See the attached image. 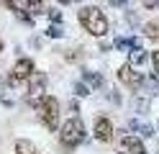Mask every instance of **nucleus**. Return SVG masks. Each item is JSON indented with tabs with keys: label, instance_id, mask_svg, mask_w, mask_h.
Listing matches in <instances>:
<instances>
[{
	"label": "nucleus",
	"instance_id": "obj_8",
	"mask_svg": "<svg viewBox=\"0 0 159 154\" xmlns=\"http://www.w3.org/2000/svg\"><path fill=\"white\" fill-rule=\"evenodd\" d=\"M46 87H49V75L41 72V69H36L34 75L26 80V85H23V100L28 103V100H34L39 95H44Z\"/></svg>",
	"mask_w": 159,
	"mask_h": 154
},
{
	"label": "nucleus",
	"instance_id": "obj_29",
	"mask_svg": "<svg viewBox=\"0 0 159 154\" xmlns=\"http://www.w3.org/2000/svg\"><path fill=\"white\" fill-rule=\"evenodd\" d=\"M126 3H128V0H108L111 8H126Z\"/></svg>",
	"mask_w": 159,
	"mask_h": 154
},
{
	"label": "nucleus",
	"instance_id": "obj_34",
	"mask_svg": "<svg viewBox=\"0 0 159 154\" xmlns=\"http://www.w3.org/2000/svg\"><path fill=\"white\" fill-rule=\"evenodd\" d=\"M157 131H159V121H157Z\"/></svg>",
	"mask_w": 159,
	"mask_h": 154
},
{
	"label": "nucleus",
	"instance_id": "obj_6",
	"mask_svg": "<svg viewBox=\"0 0 159 154\" xmlns=\"http://www.w3.org/2000/svg\"><path fill=\"white\" fill-rule=\"evenodd\" d=\"M90 133L98 144H113L116 139V123L108 113H98L93 118V126H90Z\"/></svg>",
	"mask_w": 159,
	"mask_h": 154
},
{
	"label": "nucleus",
	"instance_id": "obj_5",
	"mask_svg": "<svg viewBox=\"0 0 159 154\" xmlns=\"http://www.w3.org/2000/svg\"><path fill=\"white\" fill-rule=\"evenodd\" d=\"M116 80L118 85L126 87L131 95H144V87H146V75L141 69H134L128 62H123L121 67L116 69Z\"/></svg>",
	"mask_w": 159,
	"mask_h": 154
},
{
	"label": "nucleus",
	"instance_id": "obj_30",
	"mask_svg": "<svg viewBox=\"0 0 159 154\" xmlns=\"http://www.w3.org/2000/svg\"><path fill=\"white\" fill-rule=\"evenodd\" d=\"M31 46H34V49H39V46H41V39L34 36V39H31Z\"/></svg>",
	"mask_w": 159,
	"mask_h": 154
},
{
	"label": "nucleus",
	"instance_id": "obj_15",
	"mask_svg": "<svg viewBox=\"0 0 159 154\" xmlns=\"http://www.w3.org/2000/svg\"><path fill=\"white\" fill-rule=\"evenodd\" d=\"M139 34L146 41H159V21H146V23H141Z\"/></svg>",
	"mask_w": 159,
	"mask_h": 154
},
{
	"label": "nucleus",
	"instance_id": "obj_9",
	"mask_svg": "<svg viewBox=\"0 0 159 154\" xmlns=\"http://www.w3.org/2000/svg\"><path fill=\"white\" fill-rule=\"evenodd\" d=\"M126 131H128V133H134V136H139V139H152V136H154V131H157V126H152V123L141 121L139 116H134V118H128V121H126Z\"/></svg>",
	"mask_w": 159,
	"mask_h": 154
},
{
	"label": "nucleus",
	"instance_id": "obj_28",
	"mask_svg": "<svg viewBox=\"0 0 159 154\" xmlns=\"http://www.w3.org/2000/svg\"><path fill=\"white\" fill-rule=\"evenodd\" d=\"M157 5H159V0H141L144 10H157Z\"/></svg>",
	"mask_w": 159,
	"mask_h": 154
},
{
	"label": "nucleus",
	"instance_id": "obj_4",
	"mask_svg": "<svg viewBox=\"0 0 159 154\" xmlns=\"http://www.w3.org/2000/svg\"><path fill=\"white\" fill-rule=\"evenodd\" d=\"M39 67H36V62L31 59V57H18L16 62H13V67L5 72V85H8V90L11 92H16V90H23V85H26V80L34 75Z\"/></svg>",
	"mask_w": 159,
	"mask_h": 154
},
{
	"label": "nucleus",
	"instance_id": "obj_33",
	"mask_svg": "<svg viewBox=\"0 0 159 154\" xmlns=\"http://www.w3.org/2000/svg\"><path fill=\"white\" fill-rule=\"evenodd\" d=\"M72 3H85V0H72Z\"/></svg>",
	"mask_w": 159,
	"mask_h": 154
},
{
	"label": "nucleus",
	"instance_id": "obj_12",
	"mask_svg": "<svg viewBox=\"0 0 159 154\" xmlns=\"http://www.w3.org/2000/svg\"><path fill=\"white\" fill-rule=\"evenodd\" d=\"M111 44H113V49H116V51H123V54H128V51H131V49H136V46H144L139 36H128V34L116 36Z\"/></svg>",
	"mask_w": 159,
	"mask_h": 154
},
{
	"label": "nucleus",
	"instance_id": "obj_2",
	"mask_svg": "<svg viewBox=\"0 0 159 154\" xmlns=\"http://www.w3.org/2000/svg\"><path fill=\"white\" fill-rule=\"evenodd\" d=\"M57 139H59V147L69 154V152L85 147V144L90 141V131H87L85 121L80 118V116H69V118H64L62 123H59Z\"/></svg>",
	"mask_w": 159,
	"mask_h": 154
},
{
	"label": "nucleus",
	"instance_id": "obj_19",
	"mask_svg": "<svg viewBox=\"0 0 159 154\" xmlns=\"http://www.w3.org/2000/svg\"><path fill=\"white\" fill-rule=\"evenodd\" d=\"M64 26H57V23H49L44 31H41V36L44 39H54V41H59V39H64Z\"/></svg>",
	"mask_w": 159,
	"mask_h": 154
},
{
	"label": "nucleus",
	"instance_id": "obj_25",
	"mask_svg": "<svg viewBox=\"0 0 159 154\" xmlns=\"http://www.w3.org/2000/svg\"><path fill=\"white\" fill-rule=\"evenodd\" d=\"M0 5H5V10H11L13 16L18 13V3H16V0H0Z\"/></svg>",
	"mask_w": 159,
	"mask_h": 154
},
{
	"label": "nucleus",
	"instance_id": "obj_18",
	"mask_svg": "<svg viewBox=\"0 0 159 154\" xmlns=\"http://www.w3.org/2000/svg\"><path fill=\"white\" fill-rule=\"evenodd\" d=\"M62 57H64L67 64H77V62H82V59H85V49H82V46L67 49V51H62Z\"/></svg>",
	"mask_w": 159,
	"mask_h": 154
},
{
	"label": "nucleus",
	"instance_id": "obj_10",
	"mask_svg": "<svg viewBox=\"0 0 159 154\" xmlns=\"http://www.w3.org/2000/svg\"><path fill=\"white\" fill-rule=\"evenodd\" d=\"M80 80H82L93 92H95V90H105V77H103V72H98V69L82 67V69H80Z\"/></svg>",
	"mask_w": 159,
	"mask_h": 154
},
{
	"label": "nucleus",
	"instance_id": "obj_35",
	"mask_svg": "<svg viewBox=\"0 0 159 154\" xmlns=\"http://www.w3.org/2000/svg\"><path fill=\"white\" fill-rule=\"evenodd\" d=\"M157 10H159V5H157Z\"/></svg>",
	"mask_w": 159,
	"mask_h": 154
},
{
	"label": "nucleus",
	"instance_id": "obj_32",
	"mask_svg": "<svg viewBox=\"0 0 159 154\" xmlns=\"http://www.w3.org/2000/svg\"><path fill=\"white\" fill-rule=\"evenodd\" d=\"M3 51H5V41L0 39V57H3Z\"/></svg>",
	"mask_w": 159,
	"mask_h": 154
},
{
	"label": "nucleus",
	"instance_id": "obj_26",
	"mask_svg": "<svg viewBox=\"0 0 159 154\" xmlns=\"http://www.w3.org/2000/svg\"><path fill=\"white\" fill-rule=\"evenodd\" d=\"M8 92H11V90H8V85H5V77L0 75V103H3V100L8 98Z\"/></svg>",
	"mask_w": 159,
	"mask_h": 154
},
{
	"label": "nucleus",
	"instance_id": "obj_27",
	"mask_svg": "<svg viewBox=\"0 0 159 154\" xmlns=\"http://www.w3.org/2000/svg\"><path fill=\"white\" fill-rule=\"evenodd\" d=\"M67 108L72 110V116H80V100L75 98V100H67Z\"/></svg>",
	"mask_w": 159,
	"mask_h": 154
},
{
	"label": "nucleus",
	"instance_id": "obj_13",
	"mask_svg": "<svg viewBox=\"0 0 159 154\" xmlns=\"http://www.w3.org/2000/svg\"><path fill=\"white\" fill-rule=\"evenodd\" d=\"M16 3H18L21 10H26V13L34 16V18L44 16V10H46V3H44V0H16Z\"/></svg>",
	"mask_w": 159,
	"mask_h": 154
},
{
	"label": "nucleus",
	"instance_id": "obj_1",
	"mask_svg": "<svg viewBox=\"0 0 159 154\" xmlns=\"http://www.w3.org/2000/svg\"><path fill=\"white\" fill-rule=\"evenodd\" d=\"M26 105L36 113L39 123H41L49 133H57V131H59V123H62V100H59L57 95L44 92V95L28 100Z\"/></svg>",
	"mask_w": 159,
	"mask_h": 154
},
{
	"label": "nucleus",
	"instance_id": "obj_24",
	"mask_svg": "<svg viewBox=\"0 0 159 154\" xmlns=\"http://www.w3.org/2000/svg\"><path fill=\"white\" fill-rule=\"evenodd\" d=\"M98 49H100L103 54H108V51H113V44H111V41H105V39H98Z\"/></svg>",
	"mask_w": 159,
	"mask_h": 154
},
{
	"label": "nucleus",
	"instance_id": "obj_31",
	"mask_svg": "<svg viewBox=\"0 0 159 154\" xmlns=\"http://www.w3.org/2000/svg\"><path fill=\"white\" fill-rule=\"evenodd\" d=\"M69 3H72V0H54V5H59V8H62V5H69Z\"/></svg>",
	"mask_w": 159,
	"mask_h": 154
},
{
	"label": "nucleus",
	"instance_id": "obj_36",
	"mask_svg": "<svg viewBox=\"0 0 159 154\" xmlns=\"http://www.w3.org/2000/svg\"><path fill=\"white\" fill-rule=\"evenodd\" d=\"M157 154H159V152H157Z\"/></svg>",
	"mask_w": 159,
	"mask_h": 154
},
{
	"label": "nucleus",
	"instance_id": "obj_20",
	"mask_svg": "<svg viewBox=\"0 0 159 154\" xmlns=\"http://www.w3.org/2000/svg\"><path fill=\"white\" fill-rule=\"evenodd\" d=\"M72 92H75V98H77V100H85V98H90V95H93V90L87 87L82 80H75V82H72Z\"/></svg>",
	"mask_w": 159,
	"mask_h": 154
},
{
	"label": "nucleus",
	"instance_id": "obj_14",
	"mask_svg": "<svg viewBox=\"0 0 159 154\" xmlns=\"http://www.w3.org/2000/svg\"><path fill=\"white\" fill-rule=\"evenodd\" d=\"M13 154H44V152L31 139H16L13 141Z\"/></svg>",
	"mask_w": 159,
	"mask_h": 154
},
{
	"label": "nucleus",
	"instance_id": "obj_22",
	"mask_svg": "<svg viewBox=\"0 0 159 154\" xmlns=\"http://www.w3.org/2000/svg\"><path fill=\"white\" fill-rule=\"evenodd\" d=\"M126 23L134 26V28H141V18H139L136 10H126Z\"/></svg>",
	"mask_w": 159,
	"mask_h": 154
},
{
	"label": "nucleus",
	"instance_id": "obj_3",
	"mask_svg": "<svg viewBox=\"0 0 159 154\" xmlns=\"http://www.w3.org/2000/svg\"><path fill=\"white\" fill-rule=\"evenodd\" d=\"M77 23L93 39H105L111 34V21H108L105 10L100 5H80L77 10Z\"/></svg>",
	"mask_w": 159,
	"mask_h": 154
},
{
	"label": "nucleus",
	"instance_id": "obj_23",
	"mask_svg": "<svg viewBox=\"0 0 159 154\" xmlns=\"http://www.w3.org/2000/svg\"><path fill=\"white\" fill-rule=\"evenodd\" d=\"M149 64H152L154 75L159 77V49H152V54H149Z\"/></svg>",
	"mask_w": 159,
	"mask_h": 154
},
{
	"label": "nucleus",
	"instance_id": "obj_16",
	"mask_svg": "<svg viewBox=\"0 0 159 154\" xmlns=\"http://www.w3.org/2000/svg\"><path fill=\"white\" fill-rule=\"evenodd\" d=\"M44 16H46V21H49V23L64 26V10L59 8V5H46V10H44Z\"/></svg>",
	"mask_w": 159,
	"mask_h": 154
},
{
	"label": "nucleus",
	"instance_id": "obj_21",
	"mask_svg": "<svg viewBox=\"0 0 159 154\" xmlns=\"http://www.w3.org/2000/svg\"><path fill=\"white\" fill-rule=\"evenodd\" d=\"M105 98H108V103H111V105H116V108H121V105H123V98H121V90H118V87L105 90Z\"/></svg>",
	"mask_w": 159,
	"mask_h": 154
},
{
	"label": "nucleus",
	"instance_id": "obj_7",
	"mask_svg": "<svg viewBox=\"0 0 159 154\" xmlns=\"http://www.w3.org/2000/svg\"><path fill=\"white\" fill-rule=\"evenodd\" d=\"M116 154H149L146 152V144H144V139H139V136H134V133H128L126 128L118 133L116 131Z\"/></svg>",
	"mask_w": 159,
	"mask_h": 154
},
{
	"label": "nucleus",
	"instance_id": "obj_17",
	"mask_svg": "<svg viewBox=\"0 0 159 154\" xmlns=\"http://www.w3.org/2000/svg\"><path fill=\"white\" fill-rule=\"evenodd\" d=\"M149 105H152V103H149L146 95H134V100H131V108H134V113H136L139 118L149 113Z\"/></svg>",
	"mask_w": 159,
	"mask_h": 154
},
{
	"label": "nucleus",
	"instance_id": "obj_11",
	"mask_svg": "<svg viewBox=\"0 0 159 154\" xmlns=\"http://www.w3.org/2000/svg\"><path fill=\"white\" fill-rule=\"evenodd\" d=\"M149 54H152L149 49L136 46V49H131V51L126 54V62H128V64H131L134 69H144V67L149 64Z\"/></svg>",
	"mask_w": 159,
	"mask_h": 154
}]
</instances>
